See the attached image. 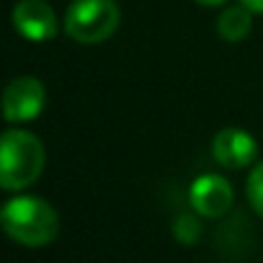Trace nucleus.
Here are the masks:
<instances>
[{
	"label": "nucleus",
	"instance_id": "obj_5",
	"mask_svg": "<svg viewBox=\"0 0 263 263\" xmlns=\"http://www.w3.org/2000/svg\"><path fill=\"white\" fill-rule=\"evenodd\" d=\"M13 26L29 42H49L57 36V13L47 0H18L13 8Z\"/></svg>",
	"mask_w": 263,
	"mask_h": 263
},
{
	"label": "nucleus",
	"instance_id": "obj_11",
	"mask_svg": "<svg viewBox=\"0 0 263 263\" xmlns=\"http://www.w3.org/2000/svg\"><path fill=\"white\" fill-rule=\"evenodd\" d=\"M245 8H250L253 13H263V0H240Z\"/></svg>",
	"mask_w": 263,
	"mask_h": 263
},
{
	"label": "nucleus",
	"instance_id": "obj_4",
	"mask_svg": "<svg viewBox=\"0 0 263 263\" xmlns=\"http://www.w3.org/2000/svg\"><path fill=\"white\" fill-rule=\"evenodd\" d=\"M47 103V90L42 85V80L24 75L8 83L6 96H3V114L6 121L18 124V121H31L44 111Z\"/></svg>",
	"mask_w": 263,
	"mask_h": 263
},
{
	"label": "nucleus",
	"instance_id": "obj_6",
	"mask_svg": "<svg viewBox=\"0 0 263 263\" xmlns=\"http://www.w3.org/2000/svg\"><path fill=\"white\" fill-rule=\"evenodd\" d=\"M189 201H191L196 214L217 219V217H222L232 206V186L222 176H214V173L199 176L191 183Z\"/></svg>",
	"mask_w": 263,
	"mask_h": 263
},
{
	"label": "nucleus",
	"instance_id": "obj_8",
	"mask_svg": "<svg viewBox=\"0 0 263 263\" xmlns=\"http://www.w3.org/2000/svg\"><path fill=\"white\" fill-rule=\"evenodd\" d=\"M250 13H253V11L245 8L242 3H240V6H230V8L219 16V21H217L219 36H222L224 42H242V39L250 34V29H253Z\"/></svg>",
	"mask_w": 263,
	"mask_h": 263
},
{
	"label": "nucleus",
	"instance_id": "obj_7",
	"mask_svg": "<svg viewBox=\"0 0 263 263\" xmlns=\"http://www.w3.org/2000/svg\"><path fill=\"white\" fill-rule=\"evenodd\" d=\"M212 155L219 165L237 171V168H245L255 160L258 145H255L253 135H248L245 129L227 126V129L217 132V137L212 142Z\"/></svg>",
	"mask_w": 263,
	"mask_h": 263
},
{
	"label": "nucleus",
	"instance_id": "obj_2",
	"mask_svg": "<svg viewBox=\"0 0 263 263\" xmlns=\"http://www.w3.org/2000/svg\"><path fill=\"white\" fill-rule=\"evenodd\" d=\"M44 145L26 129H8L0 140V186L21 191L31 186L44 171Z\"/></svg>",
	"mask_w": 263,
	"mask_h": 263
},
{
	"label": "nucleus",
	"instance_id": "obj_10",
	"mask_svg": "<svg viewBox=\"0 0 263 263\" xmlns=\"http://www.w3.org/2000/svg\"><path fill=\"white\" fill-rule=\"evenodd\" d=\"M173 232H176V237L181 242H196V237L201 235V227H199V222L194 217H178Z\"/></svg>",
	"mask_w": 263,
	"mask_h": 263
},
{
	"label": "nucleus",
	"instance_id": "obj_3",
	"mask_svg": "<svg viewBox=\"0 0 263 263\" xmlns=\"http://www.w3.org/2000/svg\"><path fill=\"white\" fill-rule=\"evenodd\" d=\"M119 6L114 0H72L65 13V31L80 44H101L119 29Z\"/></svg>",
	"mask_w": 263,
	"mask_h": 263
},
{
	"label": "nucleus",
	"instance_id": "obj_9",
	"mask_svg": "<svg viewBox=\"0 0 263 263\" xmlns=\"http://www.w3.org/2000/svg\"><path fill=\"white\" fill-rule=\"evenodd\" d=\"M245 194H248V201H250L253 212L263 217V163L253 165V171L248 176V183H245Z\"/></svg>",
	"mask_w": 263,
	"mask_h": 263
},
{
	"label": "nucleus",
	"instance_id": "obj_1",
	"mask_svg": "<svg viewBox=\"0 0 263 263\" xmlns=\"http://www.w3.org/2000/svg\"><path fill=\"white\" fill-rule=\"evenodd\" d=\"M3 230L11 240L26 248H42L60 232V217L52 204L39 196H16L3 206L0 214Z\"/></svg>",
	"mask_w": 263,
	"mask_h": 263
},
{
	"label": "nucleus",
	"instance_id": "obj_12",
	"mask_svg": "<svg viewBox=\"0 0 263 263\" xmlns=\"http://www.w3.org/2000/svg\"><path fill=\"white\" fill-rule=\"evenodd\" d=\"M196 3H201V6H222L224 0H196Z\"/></svg>",
	"mask_w": 263,
	"mask_h": 263
}]
</instances>
